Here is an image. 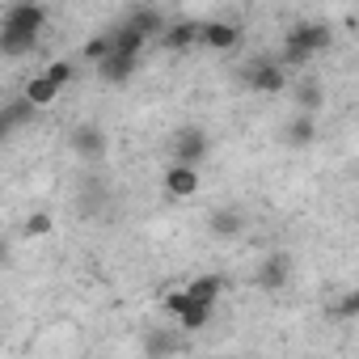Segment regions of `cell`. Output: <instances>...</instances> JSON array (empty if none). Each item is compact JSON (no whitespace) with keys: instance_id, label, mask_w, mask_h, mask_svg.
Segmentation results:
<instances>
[{"instance_id":"1","label":"cell","mask_w":359,"mask_h":359,"mask_svg":"<svg viewBox=\"0 0 359 359\" xmlns=\"http://www.w3.org/2000/svg\"><path fill=\"white\" fill-rule=\"evenodd\" d=\"M212 152V140L203 127H182L173 135V165H187V169H199Z\"/></svg>"},{"instance_id":"2","label":"cell","mask_w":359,"mask_h":359,"mask_svg":"<svg viewBox=\"0 0 359 359\" xmlns=\"http://www.w3.org/2000/svg\"><path fill=\"white\" fill-rule=\"evenodd\" d=\"M283 47H296L304 60H313L317 51L330 47V26L325 22H300V26H292V34L283 39Z\"/></svg>"},{"instance_id":"3","label":"cell","mask_w":359,"mask_h":359,"mask_svg":"<svg viewBox=\"0 0 359 359\" xmlns=\"http://www.w3.org/2000/svg\"><path fill=\"white\" fill-rule=\"evenodd\" d=\"M43 26H47V9L43 5H9L5 9V22H0V30L34 34V39H43Z\"/></svg>"},{"instance_id":"4","label":"cell","mask_w":359,"mask_h":359,"mask_svg":"<svg viewBox=\"0 0 359 359\" xmlns=\"http://www.w3.org/2000/svg\"><path fill=\"white\" fill-rule=\"evenodd\" d=\"M245 81H250V89H258V93H283V89H287V72H283L275 60H258V64H250Z\"/></svg>"},{"instance_id":"5","label":"cell","mask_w":359,"mask_h":359,"mask_svg":"<svg viewBox=\"0 0 359 359\" xmlns=\"http://www.w3.org/2000/svg\"><path fill=\"white\" fill-rule=\"evenodd\" d=\"M287 279H292V254H283V250H275L262 266H258V287H266V292H279V287H287Z\"/></svg>"},{"instance_id":"6","label":"cell","mask_w":359,"mask_h":359,"mask_svg":"<svg viewBox=\"0 0 359 359\" xmlns=\"http://www.w3.org/2000/svg\"><path fill=\"white\" fill-rule=\"evenodd\" d=\"M199 43L212 47V51H233V47L241 43V26H237V22H203Z\"/></svg>"},{"instance_id":"7","label":"cell","mask_w":359,"mask_h":359,"mask_svg":"<svg viewBox=\"0 0 359 359\" xmlns=\"http://www.w3.org/2000/svg\"><path fill=\"white\" fill-rule=\"evenodd\" d=\"M165 195L169 199H191V195H199V169L169 165L165 169Z\"/></svg>"},{"instance_id":"8","label":"cell","mask_w":359,"mask_h":359,"mask_svg":"<svg viewBox=\"0 0 359 359\" xmlns=\"http://www.w3.org/2000/svg\"><path fill=\"white\" fill-rule=\"evenodd\" d=\"M72 152L81 161H102L106 156V131L102 127H76L72 131Z\"/></svg>"},{"instance_id":"9","label":"cell","mask_w":359,"mask_h":359,"mask_svg":"<svg viewBox=\"0 0 359 359\" xmlns=\"http://www.w3.org/2000/svg\"><path fill=\"white\" fill-rule=\"evenodd\" d=\"M182 296H187V300H195V304L216 309V300L224 296V275H199V279H191V283L182 287Z\"/></svg>"},{"instance_id":"10","label":"cell","mask_w":359,"mask_h":359,"mask_svg":"<svg viewBox=\"0 0 359 359\" xmlns=\"http://www.w3.org/2000/svg\"><path fill=\"white\" fill-rule=\"evenodd\" d=\"M199 30H203V22H195V18H187V22H169L165 34H161V43H165L169 51H187V47L199 43Z\"/></svg>"},{"instance_id":"11","label":"cell","mask_w":359,"mask_h":359,"mask_svg":"<svg viewBox=\"0 0 359 359\" xmlns=\"http://www.w3.org/2000/svg\"><path fill=\"white\" fill-rule=\"evenodd\" d=\"M165 26H169V18L161 9H131L127 13V30H135L140 39H161Z\"/></svg>"},{"instance_id":"12","label":"cell","mask_w":359,"mask_h":359,"mask_svg":"<svg viewBox=\"0 0 359 359\" xmlns=\"http://www.w3.org/2000/svg\"><path fill=\"white\" fill-rule=\"evenodd\" d=\"M292 102H296V110H300V114L317 118V110L325 106V89H321V81H313V76L296 81V89H292Z\"/></svg>"},{"instance_id":"13","label":"cell","mask_w":359,"mask_h":359,"mask_svg":"<svg viewBox=\"0 0 359 359\" xmlns=\"http://www.w3.org/2000/svg\"><path fill=\"white\" fill-rule=\"evenodd\" d=\"M208 229H212V237H241V229H245V212H237V208H220V212L208 220Z\"/></svg>"},{"instance_id":"14","label":"cell","mask_w":359,"mask_h":359,"mask_svg":"<svg viewBox=\"0 0 359 359\" xmlns=\"http://www.w3.org/2000/svg\"><path fill=\"white\" fill-rule=\"evenodd\" d=\"M131 72H135V60H123V55H114V51L97 64V76H102L106 85H123Z\"/></svg>"},{"instance_id":"15","label":"cell","mask_w":359,"mask_h":359,"mask_svg":"<svg viewBox=\"0 0 359 359\" xmlns=\"http://www.w3.org/2000/svg\"><path fill=\"white\" fill-rule=\"evenodd\" d=\"M22 97H26L34 110H43V106H51V102L60 97V89H55L47 76H30V81H26V89H22Z\"/></svg>"},{"instance_id":"16","label":"cell","mask_w":359,"mask_h":359,"mask_svg":"<svg viewBox=\"0 0 359 359\" xmlns=\"http://www.w3.org/2000/svg\"><path fill=\"white\" fill-rule=\"evenodd\" d=\"M39 51V39L34 34H13V30H0V55H9V60H22Z\"/></svg>"},{"instance_id":"17","label":"cell","mask_w":359,"mask_h":359,"mask_svg":"<svg viewBox=\"0 0 359 359\" xmlns=\"http://www.w3.org/2000/svg\"><path fill=\"white\" fill-rule=\"evenodd\" d=\"M313 140H317V118L296 114V118L287 123V144H292V148H309Z\"/></svg>"},{"instance_id":"18","label":"cell","mask_w":359,"mask_h":359,"mask_svg":"<svg viewBox=\"0 0 359 359\" xmlns=\"http://www.w3.org/2000/svg\"><path fill=\"white\" fill-rule=\"evenodd\" d=\"M144 43L148 39H140L135 30H118V34H110V47H114V55H123V60H140V51H144Z\"/></svg>"},{"instance_id":"19","label":"cell","mask_w":359,"mask_h":359,"mask_svg":"<svg viewBox=\"0 0 359 359\" xmlns=\"http://www.w3.org/2000/svg\"><path fill=\"white\" fill-rule=\"evenodd\" d=\"M177 321H182V330H187V334H195V330H203V325L212 321V309H208V304L187 300V304H182V313H177Z\"/></svg>"},{"instance_id":"20","label":"cell","mask_w":359,"mask_h":359,"mask_svg":"<svg viewBox=\"0 0 359 359\" xmlns=\"http://www.w3.org/2000/svg\"><path fill=\"white\" fill-rule=\"evenodd\" d=\"M51 233H55V216H51V212H34V216L22 224V237H30V241L51 237Z\"/></svg>"},{"instance_id":"21","label":"cell","mask_w":359,"mask_h":359,"mask_svg":"<svg viewBox=\"0 0 359 359\" xmlns=\"http://www.w3.org/2000/svg\"><path fill=\"white\" fill-rule=\"evenodd\" d=\"M110 51H114V47H110V34H93V39H89L85 47H81V55H85V60H89L93 68H97V64H102V60H106Z\"/></svg>"},{"instance_id":"22","label":"cell","mask_w":359,"mask_h":359,"mask_svg":"<svg viewBox=\"0 0 359 359\" xmlns=\"http://www.w3.org/2000/svg\"><path fill=\"white\" fill-rule=\"evenodd\" d=\"M0 114L9 118V127H18V123H30V118H34L39 110H34V106H30L26 97H18V102H9V106H0Z\"/></svg>"},{"instance_id":"23","label":"cell","mask_w":359,"mask_h":359,"mask_svg":"<svg viewBox=\"0 0 359 359\" xmlns=\"http://www.w3.org/2000/svg\"><path fill=\"white\" fill-rule=\"evenodd\" d=\"M334 313H338L342 321L359 317V292H355V287H351V292H342V296H338V304H334Z\"/></svg>"},{"instance_id":"24","label":"cell","mask_w":359,"mask_h":359,"mask_svg":"<svg viewBox=\"0 0 359 359\" xmlns=\"http://www.w3.org/2000/svg\"><path fill=\"white\" fill-rule=\"evenodd\" d=\"M43 76H47V81H51L55 89H64V85L72 81V64H68V60H55V64H51V68L43 72Z\"/></svg>"},{"instance_id":"25","label":"cell","mask_w":359,"mask_h":359,"mask_svg":"<svg viewBox=\"0 0 359 359\" xmlns=\"http://www.w3.org/2000/svg\"><path fill=\"white\" fill-rule=\"evenodd\" d=\"M5 262H9V241L0 237V266H5Z\"/></svg>"},{"instance_id":"26","label":"cell","mask_w":359,"mask_h":359,"mask_svg":"<svg viewBox=\"0 0 359 359\" xmlns=\"http://www.w3.org/2000/svg\"><path fill=\"white\" fill-rule=\"evenodd\" d=\"M9 131H13V127H9V118H5V114H0V140H5Z\"/></svg>"}]
</instances>
